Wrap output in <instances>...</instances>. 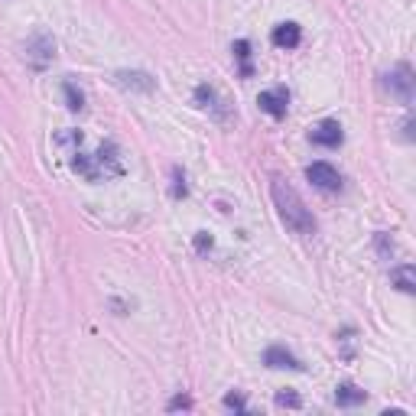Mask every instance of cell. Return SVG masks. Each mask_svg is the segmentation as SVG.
<instances>
[{
  "instance_id": "6da1fadb",
  "label": "cell",
  "mask_w": 416,
  "mask_h": 416,
  "mask_svg": "<svg viewBox=\"0 0 416 416\" xmlns=\"http://www.w3.org/2000/svg\"><path fill=\"white\" fill-rule=\"evenodd\" d=\"M55 143L59 147H72L69 156H72V170L78 173V176H85L88 182H104V179L111 176H121L124 173V163H121V153H117L114 143H101L98 153H82V133L78 131H62L59 137H55Z\"/></svg>"
},
{
  "instance_id": "7a4b0ae2",
  "label": "cell",
  "mask_w": 416,
  "mask_h": 416,
  "mask_svg": "<svg viewBox=\"0 0 416 416\" xmlns=\"http://www.w3.org/2000/svg\"><path fill=\"white\" fill-rule=\"evenodd\" d=\"M270 195H273V205H277L280 218H283V224L290 231L300 234V238H312L316 234V218H312L309 205L302 202V195L296 192L293 185H286L283 179H273L270 182Z\"/></svg>"
},
{
  "instance_id": "3957f363",
  "label": "cell",
  "mask_w": 416,
  "mask_h": 416,
  "mask_svg": "<svg viewBox=\"0 0 416 416\" xmlns=\"http://www.w3.org/2000/svg\"><path fill=\"white\" fill-rule=\"evenodd\" d=\"M384 88H387V94L397 98L400 104H413V92H416L413 69H410L407 62H397V65L384 75Z\"/></svg>"
},
{
  "instance_id": "277c9868",
  "label": "cell",
  "mask_w": 416,
  "mask_h": 416,
  "mask_svg": "<svg viewBox=\"0 0 416 416\" xmlns=\"http://www.w3.org/2000/svg\"><path fill=\"white\" fill-rule=\"evenodd\" d=\"M55 59V39L49 33H36V36L26 39L23 46V62L33 72H46L49 62Z\"/></svg>"
},
{
  "instance_id": "5b68a950",
  "label": "cell",
  "mask_w": 416,
  "mask_h": 416,
  "mask_svg": "<svg viewBox=\"0 0 416 416\" xmlns=\"http://www.w3.org/2000/svg\"><path fill=\"white\" fill-rule=\"evenodd\" d=\"M306 179L316 185V189H322V192H339L341 189V173L335 170L332 163H309Z\"/></svg>"
},
{
  "instance_id": "8992f818",
  "label": "cell",
  "mask_w": 416,
  "mask_h": 416,
  "mask_svg": "<svg viewBox=\"0 0 416 416\" xmlns=\"http://www.w3.org/2000/svg\"><path fill=\"white\" fill-rule=\"evenodd\" d=\"M309 140L316 147H325V150H339L345 133H341V124L339 121H319L312 131H309Z\"/></svg>"
},
{
  "instance_id": "52a82bcc",
  "label": "cell",
  "mask_w": 416,
  "mask_h": 416,
  "mask_svg": "<svg viewBox=\"0 0 416 416\" xmlns=\"http://www.w3.org/2000/svg\"><path fill=\"white\" fill-rule=\"evenodd\" d=\"M257 104H261L263 114L280 121V117H286V108H290V92H286L283 85H277V88H270V92H261Z\"/></svg>"
},
{
  "instance_id": "ba28073f",
  "label": "cell",
  "mask_w": 416,
  "mask_h": 416,
  "mask_svg": "<svg viewBox=\"0 0 416 416\" xmlns=\"http://www.w3.org/2000/svg\"><path fill=\"white\" fill-rule=\"evenodd\" d=\"M263 364H267V368H277V371H283V368H290V371H302L300 358H296L293 351H286L283 345H270L267 351H263Z\"/></svg>"
},
{
  "instance_id": "9c48e42d",
  "label": "cell",
  "mask_w": 416,
  "mask_h": 416,
  "mask_svg": "<svg viewBox=\"0 0 416 416\" xmlns=\"http://www.w3.org/2000/svg\"><path fill=\"white\" fill-rule=\"evenodd\" d=\"M273 46H280V49H296L302 43V26L300 23H293V20H286V23H277L273 26Z\"/></svg>"
},
{
  "instance_id": "30bf717a",
  "label": "cell",
  "mask_w": 416,
  "mask_h": 416,
  "mask_svg": "<svg viewBox=\"0 0 416 416\" xmlns=\"http://www.w3.org/2000/svg\"><path fill=\"white\" fill-rule=\"evenodd\" d=\"M117 85L133 88V92H153L156 82H153V75H147V72H117Z\"/></svg>"
},
{
  "instance_id": "8fae6325",
  "label": "cell",
  "mask_w": 416,
  "mask_h": 416,
  "mask_svg": "<svg viewBox=\"0 0 416 416\" xmlns=\"http://www.w3.org/2000/svg\"><path fill=\"white\" fill-rule=\"evenodd\" d=\"M364 400H368V393H364L361 387H355V384H339V390H335V403H339L341 410L361 407Z\"/></svg>"
},
{
  "instance_id": "7c38bea8",
  "label": "cell",
  "mask_w": 416,
  "mask_h": 416,
  "mask_svg": "<svg viewBox=\"0 0 416 416\" xmlns=\"http://www.w3.org/2000/svg\"><path fill=\"white\" fill-rule=\"evenodd\" d=\"M390 283L400 290V293H413L416 290V267L413 263H400V267L390 270Z\"/></svg>"
},
{
  "instance_id": "4fadbf2b",
  "label": "cell",
  "mask_w": 416,
  "mask_h": 416,
  "mask_svg": "<svg viewBox=\"0 0 416 416\" xmlns=\"http://www.w3.org/2000/svg\"><path fill=\"white\" fill-rule=\"evenodd\" d=\"M195 101H199V108H205V111H215L218 117H224V111H221V101H218V92L212 85H199L195 88Z\"/></svg>"
},
{
  "instance_id": "5bb4252c",
  "label": "cell",
  "mask_w": 416,
  "mask_h": 416,
  "mask_svg": "<svg viewBox=\"0 0 416 416\" xmlns=\"http://www.w3.org/2000/svg\"><path fill=\"white\" fill-rule=\"evenodd\" d=\"M231 53L238 55V62H241V75L244 78L254 75V69H251V43H247V39H238V43L231 46Z\"/></svg>"
},
{
  "instance_id": "9a60e30c",
  "label": "cell",
  "mask_w": 416,
  "mask_h": 416,
  "mask_svg": "<svg viewBox=\"0 0 416 416\" xmlns=\"http://www.w3.org/2000/svg\"><path fill=\"white\" fill-rule=\"evenodd\" d=\"M62 92H65V101H69V111H82V108H85V94H82V88H75V82H65V85H62Z\"/></svg>"
},
{
  "instance_id": "2e32d148",
  "label": "cell",
  "mask_w": 416,
  "mask_h": 416,
  "mask_svg": "<svg viewBox=\"0 0 416 416\" xmlns=\"http://www.w3.org/2000/svg\"><path fill=\"white\" fill-rule=\"evenodd\" d=\"M374 251H378L381 261H390V257H393V241H390V234H387V231H378V234H374Z\"/></svg>"
},
{
  "instance_id": "e0dca14e",
  "label": "cell",
  "mask_w": 416,
  "mask_h": 416,
  "mask_svg": "<svg viewBox=\"0 0 416 416\" xmlns=\"http://www.w3.org/2000/svg\"><path fill=\"white\" fill-rule=\"evenodd\" d=\"M277 407L280 410H300L302 407V397L296 390H280L277 393Z\"/></svg>"
},
{
  "instance_id": "ac0fdd59",
  "label": "cell",
  "mask_w": 416,
  "mask_h": 416,
  "mask_svg": "<svg viewBox=\"0 0 416 416\" xmlns=\"http://www.w3.org/2000/svg\"><path fill=\"white\" fill-rule=\"evenodd\" d=\"M224 410H234V413H247V400H244V393H228L224 397Z\"/></svg>"
},
{
  "instance_id": "d6986e66",
  "label": "cell",
  "mask_w": 416,
  "mask_h": 416,
  "mask_svg": "<svg viewBox=\"0 0 416 416\" xmlns=\"http://www.w3.org/2000/svg\"><path fill=\"white\" fill-rule=\"evenodd\" d=\"M166 410H170V413H179V410H192V397H189V393H176V397L166 403Z\"/></svg>"
},
{
  "instance_id": "ffe728a7",
  "label": "cell",
  "mask_w": 416,
  "mask_h": 416,
  "mask_svg": "<svg viewBox=\"0 0 416 416\" xmlns=\"http://www.w3.org/2000/svg\"><path fill=\"white\" fill-rule=\"evenodd\" d=\"M189 192V189H185V176H182V170H173V199H182V195Z\"/></svg>"
},
{
  "instance_id": "44dd1931",
  "label": "cell",
  "mask_w": 416,
  "mask_h": 416,
  "mask_svg": "<svg viewBox=\"0 0 416 416\" xmlns=\"http://www.w3.org/2000/svg\"><path fill=\"white\" fill-rule=\"evenodd\" d=\"M195 251H199V254L212 251V238H208V231H199V234H195Z\"/></svg>"
}]
</instances>
